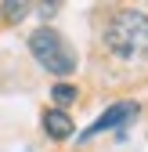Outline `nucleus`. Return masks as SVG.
<instances>
[{"instance_id":"obj_2","label":"nucleus","mask_w":148,"mask_h":152,"mask_svg":"<svg viewBox=\"0 0 148 152\" xmlns=\"http://www.w3.org/2000/svg\"><path fill=\"white\" fill-rule=\"evenodd\" d=\"M29 51H33V58L40 62L47 72L54 76H69V72H76V51L69 47V40L62 33H54V29H36L29 36Z\"/></svg>"},{"instance_id":"obj_5","label":"nucleus","mask_w":148,"mask_h":152,"mask_svg":"<svg viewBox=\"0 0 148 152\" xmlns=\"http://www.w3.org/2000/svg\"><path fill=\"white\" fill-rule=\"evenodd\" d=\"M51 98H54V105L65 112V105H72V102H76V87H72V83H54Z\"/></svg>"},{"instance_id":"obj_1","label":"nucleus","mask_w":148,"mask_h":152,"mask_svg":"<svg viewBox=\"0 0 148 152\" xmlns=\"http://www.w3.org/2000/svg\"><path fill=\"white\" fill-rule=\"evenodd\" d=\"M105 51L119 62H130V65H144L148 62V15L134 11V7H123L108 18L105 26Z\"/></svg>"},{"instance_id":"obj_3","label":"nucleus","mask_w":148,"mask_h":152,"mask_svg":"<svg viewBox=\"0 0 148 152\" xmlns=\"http://www.w3.org/2000/svg\"><path fill=\"white\" fill-rule=\"evenodd\" d=\"M137 116V102H119V105H108L101 116L90 123L83 134H80V141H90V138H98V134H105V130H112V127H123V123H130Z\"/></svg>"},{"instance_id":"obj_7","label":"nucleus","mask_w":148,"mask_h":152,"mask_svg":"<svg viewBox=\"0 0 148 152\" xmlns=\"http://www.w3.org/2000/svg\"><path fill=\"white\" fill-rule=\"evenodd\" d=\"M54 11H58V4H40V15H44V18H51Z\"/></svg>"},{"instance_id":"obj_6","label":"nucleus","mask_w":148,"mask_h":152,"mask_svg":"<svg viewBox=\"0 0 148 152\" xmlns=\"http://www.w3.org/2000/svg\"><path fill=\"white\" fill-rule=\"evenodd\" d=\"M0 11H4L7 22H22V18L29 15V4H11V0H7V4H0Z\"/></svg>"},{"instance_id":"obj_4","label":"nucleus","mask_w":148,"mask_h":152,"mask_svg":"<svg viewBox=\"0 0 148 152\" xmlns=\"http://www.w3.org/2000/svg\"><path fill=\"white\" fill-rule=\"evenodd\" d=\"M44 134L54 138V141L72 138V120H69V112H62V109H47V112H44Z\"/></svg>"}]
</instances>
